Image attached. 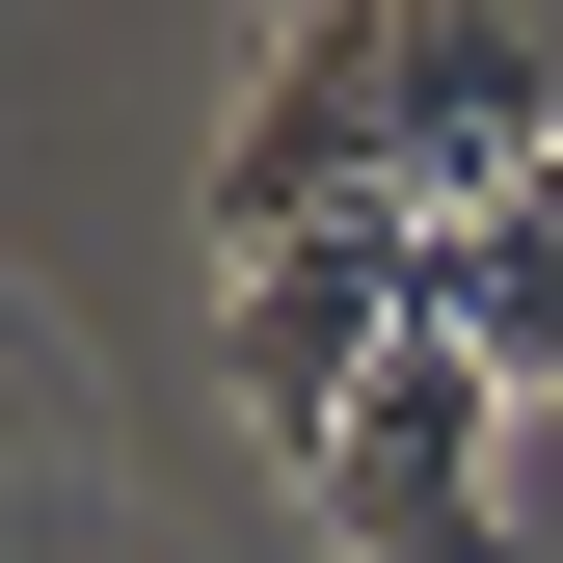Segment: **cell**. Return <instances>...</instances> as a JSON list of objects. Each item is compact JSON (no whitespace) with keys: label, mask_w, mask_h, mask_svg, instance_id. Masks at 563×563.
<instances>
[{"label":"cell","mask_w":563,"mask_h":563,"mask_svg":"<svg viewBox=\"0 0 563 563\" xmlns=\"http://www.w3.org/2000/svg\"><path fill=\"white\" fill-rule=\"evenodd\" d=\"M402 268H430V322H456L510 402H563V162H537V188H483V216H430Z\"/></svg>","instance_id":"277c9868"},{"label":"cell","mask_w":563,"mask_h":563,"mask_svg":"<svg viewBox=\"0 0 563 563\" xmlns=\"http://www.w3.org/2000/svg\"><path fill=\"white\" fill-rule=\"evenodd\" d=\"M430 216H349V242H216V376H242V430L322 483V430L402 376V322H430V268H402Z\"/></svg>","instance_id":"7a4b0ae2"},{"label":"cell","mask_w":563,"mask_h":563,"mask_svg":"<svg viewBox=\"0 0 563 563\" xmlns=\"http://www.w3.org/2000/svg\"><path fill=\"white\" fill-rule=\"evenodd\" d=\"M322 537L349 563H510V376L456 322H402V376L322 430Z\"/></svg>","instance_id":"3957f363"},{"label":"cell","mask_w":563,"mask_h":563,"mask_svg":"<svg viewBox=\"0 0 563 563\" xmlns=\"http://www.w3.org/2000/svg\"><path fill=\"white\" fill-rule=\"evenodd\" d=\"M563 162V0H296L216 134V242H349V216H483Z\"/></svg>","instance_id":"6da1fadb"}]
</instances>
